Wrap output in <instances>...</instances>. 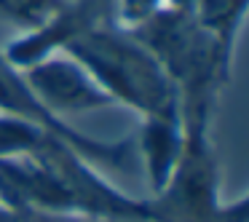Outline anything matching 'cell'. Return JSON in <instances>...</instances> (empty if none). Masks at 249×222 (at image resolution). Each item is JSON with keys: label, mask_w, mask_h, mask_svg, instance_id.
Here are the masks:
<instances>
[{"label": "cell", "mask_w": 249, "mask_h": 222, "mask_svg": "<svg viewBox=\"0 0 249 222\" xmlns=\"http://www.w3.org/2000/svg\"><path fill=\"white\" fill-rule=\"evenodd\" d=\"M124 30L156 56L169 75L179 99L182 129H212L220 97L231 86L233 62L222 56L193 14L153 11Z\"/></svg>", "instance_id": "cell-1"}, {"label": "cell", "mask_w": 249, "mask_h": 222, "mask_svg": "<svg viewBox=\"0 0 249 222\" xmlns=\"http://www.w3.org/2000/svg\"><path fill=\"white\" fill-rule=\"evenodd\" d=\"M62 54L86 67L115 107L121 104L140 118L166 107H179L177 91L158 59L118 24L89 30Z\"/></svg>", "instance_id": "cell-2"}, {"label": "cell", "mask_w": 249, "mask_h": 222, "mask_svg": "<svg viewBox=\"0 0 249 222\" xmlns=\"http://www.w3.org/2000/svg\"><path fill=\"white\" fill-rule=\"evenodd\" d=\"M145 222H249V195L225 201L212 129H185L174 171L156 193L142 195Z\"/></svg>", "instance_id": "cell-3"}, {"label": "cell", "mask_w": 249, "mask_h": 222, "mask_svg": "<svg viewBox=\"0 0 249 222\" xmlns=\"http://www.w3.org/2000/svg\"><path fill=\"white\" fill-rule=\"evenodd\" d=\"M30 158L40 161L67 188L78 220L91 222H145L142 198L115 188L99 166L54 134H43Z\"/></svg>", "instance_id": "cell-4"}, {"label": "cell", "mask_w": 249, "mask_h": 222, "mask_svg": "<svg viewBox=\"0 0 249 222\" xmlns=\"http://www.w3.org/2000/svg\"><path fill=\"white\" fill-rule=\"evenodd\" d=\"M0 115H11V118H19L24 123H33L38 129L49 131V134L59 137L99 169L134 174V169L140 166L134 134L124 137V139H97V137H89L83 131L72 129L70 120L56 118L40 104V99L33 94L24 72L8 65L3 51H0Z\"/></svg>", "instance_id": "cell-5"}, {"label": "cell", "mask_w": 249, "mask_h": 222, "mask_svg": "<svg viewBox=\"0 0 249 222\" xmlns=\"http://www.w3.org/2000/svg\"><path fill=\"white\" fill-rule=\"evenodd\" d=\"M102 24H118V0H65L46 22L11 38L0 51L17 70H30Z\"/></svg>", "instance_id": "cell-6"}, {"label": "cell", "mask_w": 249, "mask_h": 222, "mask_svg": "<svg viewBox=\"0 0 249 222\" xmlns=\"http://www.w3.org/2000/svg\"><path fill=\"white\" fill-rule=\"evenodd\" d=\"M22 72L40 104L62 120L115 107L113 99L99 88V83L89 75L86 67L67 54H51Z\"/></svg>", "instance_id": "cell-7"}, {"label": "cell", "mask_w": 249, "mask_h": 222, "mask_svg": "<svg viewBox=\"0 0 249 222\" xmlns=\"http://www.w3.org/2000/svg\"><path fill=\"white\" fill-rule=\"evenodd\" d=\"M182 145L185 129L179 107H166L140 118V129L134 131V147L150 193H156L174 171L182 155Z\"/></svg>", "instance_id": "cell-8"}, {"label": "cell", "mask_w": 249, "mask_h": 222, "mask_svg": "<svg viewBox=\"0 0 249 222\" xmlns=\"http://www.w3.org/2000/svg\"><path fill=\"white\" fill-rule=\"evenodd\" d=\"M249 0H196L193 19L217 43L225 59H236V46L247 22Z\"/></svg>", "instance_id": "cell-9"}, {"label": "cell", "mask_w": 249, "mask_h": 222, "mask_svg": "<svg viewBox=\"0 0 249 222\" xmlns=\"http://www.w3.org/2000/svg\"><path fill=\"white\" fill-rule=\"evenodd\" d=\"M65 0H0V17L22 24L24 30L38 27L51 17Z\"/></svg>", "instance_id": "cell-10"}, {"label": "cell", "mask_w": 249, "mask_h": 222, "mask_svg": "<svg viewBox=\"0 0 249 222\" xmlns=\"http://www.w3.org/2000/svg\"><path fill=\"white\" fill-rule=\"evenodd\" d=\"M156 11V0H118V24L121 27H134L145 17Z\"/></svg>", "instance_id": "cell-11"}, {"label": "cell", "mask_w": 249, "mask_h": 222, "mask_svg": "<svg viewBox=\"0 0 249 222\" xmlns=\"http://www.w3.org/2000/svg\"><path fill=\"white\" fill-rule=\"evenodd\" d=\"M193 3H196V0H156V11H182V14H193Z\"/></svg>", "instance_id": "cell-12"}, {"label": "cell", "mask_w": 249, "mask_h": 222, "mask_svg": "<svg viewBox=\"0 0 249 222\" xmlns=\"http://www.w3.org/2000/svg\"><path fill=\"white\" fill-rule=\"evenodd\" d=\"M0 222H30V220L24 214H19V211H11L6 206H0Z\"/></svg>", "instance_id": "cell-13"}]
</instances>
